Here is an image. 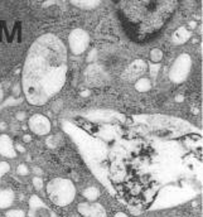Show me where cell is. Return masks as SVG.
Segmentation results:
<instances>
[{"label":"cell","mask_w":203,"mask_h":217,"mask_svg":"<svg viewBox=\"0 0 203 217\" xmlns=\"http://www.w3.org/2000/svg\"><path fill=\"white\" fill-rule=\"evenodd\" d=\"M67 49L58 37L44 34L32 44L23 69V91L32 105H44L63 87Z\"/></svg>","instance_id":"obj_1"},{"label":"cell","mask_w":203,"mask_h":217,"mask_svg":"<svg viewBox=\"0 0 203 217\" xmlns=\"http://www.w3.org/2000/svg\"><path fill=\"white\" fill-rule=\"evenodd\" d=\"M29 126L34 133H38V134H44L49 129L48 120H47L44 116H40V115L33 116L29 120Z\"/></svg>","instance_id":"obj_2"},{"label":"cell","mask_w":203,"mask_h":217,"mask_svg":"<svg viewBox=\"0 0 203 217\" xmlns=\"http://www.w3.org/2000/svg\"><path fill=\"white\" fill-rule=\"evenodd\" d=\"M86 44H87V35L85 34V32L74 30L72 33V37H71V46H72L73 51L82 52Z\"/></svg>","instance_id":"obj_3"},{"label":"cell","mask_w":203,"mask_h":217,"mask_svg":"<svg viewBox=\"0 0 203 217\" xmlns=\"http://www.w3.org/2000/svg\"><path fill=\"white\" fill-rule=\"evenodd\" d=\"M101 0H71V3L73 5H76L78 8H82V9H92V8H96L98 4H100Z\"/></svg>","instance_id":"obj_4"},{"label":"cell","mask_w":203,"mask_h":217,"mask_svg":"<svg viewBox=\"0 0 203 217\" xmlns=\"http://www.w3.org/2000/svg\"><path fill=\"white\" fill-rule=\"evenodd\" d=\"M0 150L4 153V155H13V149L9 140L5 135L0 138Z\"/></svg>","instance_id":"obj_5"},{"label":"cell","mask_w":203,"mask_h":217,"mask_svg":"<svg viewBox=\"0 0 203 217\" xmlns=\"http://www.w3.org/2000/svg\"><path fill=\"white\" fill-rule=\"evenodd\" d=\"M18 171H19V173H23V174H25V173H27V169H25L24 167H23V166H22V167H19V169H18Z\"/></svg>","instance_id":"obj_6"}]
</instances>
